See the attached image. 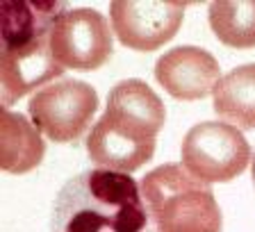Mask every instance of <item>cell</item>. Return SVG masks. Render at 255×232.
Here are the masks:
<instances>
[{
    "mask_svg": "<svg viewBox=\"0 0 255 232\" xmlns=\"http://www.w3.org/2000/svg\"><path fill=\"white\" fill-rule=\"evenodd\" d=\"M139 185L155 232L223 230L214 191L182 169V164H162L143 175Z\"/></svg>",
    "mask_w": 255,
    "mask_h": 232,
    "instance_id": "cell-3",
    "label": "cell"
},
{
    "mask_svg": "<svg viewBox=\"0 0 255 232\" xmlns=\"http://www.w3.org/2000/svg\"><path fill=\"white\" fill-rule=\"evenodd\" d=\"M219 62L198 46H178L157 59L155 80L178 101H203L221 78Z\"/></svg>",
    "mask_w": 255,
    "mask_h": 232,
    "instance_id": "cell-8",
    "label": "cell"
},
{
    "mask_svg": "<svg viewBox=\"0 0 255 232\" xmlns=\"http://www.w3.org/2000/svg\"><path fill=\"white\" fill-rule=\"evenodd\" d=\"M66 2H0L2 41H0V101L2 110L25 94L43 87L64 73L53 57V25Z\"/></svg>",
    "mask_w": 255,
    "mask_h": 232,
    "instance_id": "cell-2",
    "label": "cell"
},
{
    "mask_svg": "<svg viewBox=\"0 0 255 232\" xmlns=\"http://www.w3.org/2000/svg\"><path fill=\"white\" fill-rule=\"evenodd\" d=\"M182 166L201 182H228L244 173L251 146L235 125L203 121L182 139Z\"/></svg>",
    "mask_w": 255,
    "mask_h": 232,
    "instance_id": "cell-4",
    "label": "cell"
},
{
    "mask_svg": "<svg viewBox=\"0 0 255 232\" xmlns=\"http://www.w3.org/2000/svg\"><path fill=\"white\" fill-rule=\"evenodd\" d=\"M46 153L41 130L23 114L0 112V166L7 173H27L39 166Z\"/></svg>",
    "mask_w": 255,
    "mask_h": 232,
    "instance_id": "cell-11",
    "label": "cell"
},
{
    "mask_svg": "<svg viewBox=\"0 0 255 232\" xmlns=\"http://www.w3.org/2000/svg\"><path fill=\"white\" fill-rule=\"evenodd\" d=\"M98 110V94L82 80L62 78L30 98L32 123L57 143L78 141L91 125Z\"/></svg>",
    "mask_w": 255,
    "mask_h": 232,
    "instance_id": "cell-5",
    "label": "cell"
},
{
    "mask_svg": "<svg viewBox=\"0 0 255 232\" xmlns=\"http://www.w3.org/2000/svg\"><path fill=\"white\" fill-rule=\"evenodd\" d=\"M87 153L91 162L110 166L112 171L130 173L150 162L155 155V137L121 123L105 112L87 137Z\"/></svg>",
    "mask_w": 255,
    "mask_h": 232,
    "instance_id": "cell-9",
    "label": "cell"
},
{
    "mask_svg": "<svg viewBox=\"0 0 255 232\" xmlns=\"http://www.w3.org/2000/svg\"><path fill=\"white\" fill-rule=\"evenodd\" d=\"M212 103L223 121L242 130H255V64H242L221 75Z\"/></svg>",
    "mask_w": 255,
    "mask_h": 232,
    "instance_id": "cell-12",
    "label": "cell"
},
{
    "mask_svg": "<svg viewBox=\"0 0 255 232\" xmlns=\"http://www.w3.org/2000/svg\"><path fill=\"white\" fill-rule=\"evenodd\" d=\"M107 114L148 137H157V132L166 121L164 103L143 80L137 78L121 80L110 91Z\"/></svg>",
    "mask_w": 255,
    "mask_h": 232,
    "instance_id": "cell-10",
    "label": "cell"
},
{
    "mask_svg": "<svg viewBox=\"0 0 255 232\" xmlns=\"http://www.w3.org/2000/svg\"><path fill=\"white\" fill-rule=\"evenodd\" d=\"M251 175H253V185H255V155H253V164H251Z\"/></svg>",
    "mask_w": 255,
    "mask_h": 232,
    "instance_id": "cell-14",
    "label": "cell"
},
{
    "mask_svg": "<svg viewBox=\"0 0 255 232\" xmlns=\"http://www.w3.org/2000/svg\"><path fill=\"white\" fill-rule=\"evenodd\" d=\"M185 2H112L110 18L123 46L150 53L175 37L182 25Z\"/></svg>",
    "mask_w": 255,
    "mask_h": 232,
    "instance_id": "cell-7",
    "label": "cell"
},
{
    "mask_svg": "<svg viewBox=\"0 0 255 232\" xmlns=\"http://www.w3.org/2000/svg\"><path fill=\"white\" fill-rule=\"evenodd\" d=\"M141 185L128 173L89 169L55 198L50 232H155Z\"/></svg>",
    "mask_w": 255,
    "mask_h": 232,
    "instance_id": "cell-1",
    "label": "cell"
},
{
    "mask_svg": "<svg viewBox=\"0 0 255 232\" xmlns=\"http://www.w3.org/2000/svg\"><path fill=\"white\" fill-rule=\"evenodd\" d=\"M50 48L64 69H98L114 53L110 23L101 11L89 7L64 11L53 25Z\"/></svg>",
    "mask_w": 255,
    "mask_h": 232,
    "instance_id": "cell-6",
    "label": "cell"
},
{
    "mask_svg": "<svg viewBox=\"0 0 255 232\" xmlns=\"http://www.w3.org/2000/svg\"><path fill=\"white\" fill-rule=\"evenodd\" d=\"M207 16L221 43L230 48L255 46V2H212Z\"/></svg>",
    "mask_w": 255,
    "mask_h": 232,
    "instance_id": "cell-13",
    "label": "cell"
}]
</instances>
